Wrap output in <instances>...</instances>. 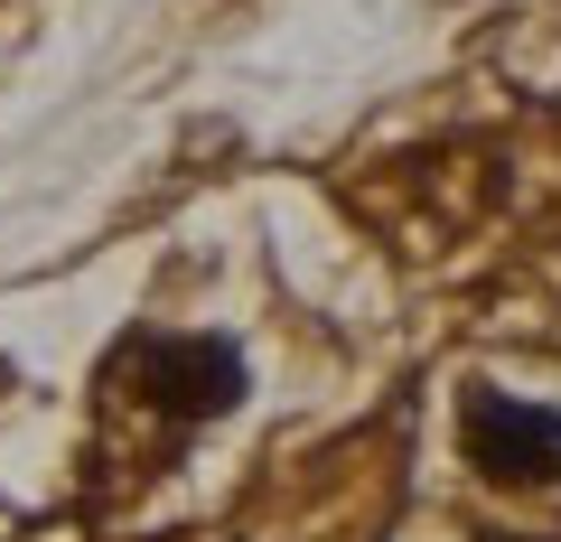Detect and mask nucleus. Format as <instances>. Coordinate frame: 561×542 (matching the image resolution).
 I'll return each instance as SVG.
<instances>
[{
  "instance_id": "f257e3e1",
  "label": "nucleus",
  "mask_w": 561,
  "mask_h": 542,
  "mask_svg": "<svg viewBox=\"0 0 561 542\" xmlns=\"http://www.w3.org/2000/svg\"><path fill=\"white\" fill-rule=\"evenodd\" d=\"M459 449L486 486H561V412H542L524 393H468Z\"/></svg>"
},
{
  "instance_id": "f03ea898",
  "label": "nucleus",
  "mask_w": 561,
  "mask_h": 542,
  "mask_svg": "<svg viewBox=\"0 0 561 542\" xmlns=\"http://www.w3.org/2000/svg\"><path fill=\"white\" fill-rule=\"evenodd\" d=\"M131 393L169 422H216L243 402V356L225 337H140L131 346Z\"/></svg>"
},
{
  "instance_id": "7ed1b4c3",
  "label": "nucleus",
  "mask_w": 561,
  "mask_h": 542,
  "mask_svg": "<svg viewBox=\"0 0 561 542\" xmlns=\"http://www.w3.org/2000/svg\"><path fill=\"white\" fill-rule=\"evenodd\" d=\"M486 542H534V533H486Z\"/></svg>"
}]
</instances>
